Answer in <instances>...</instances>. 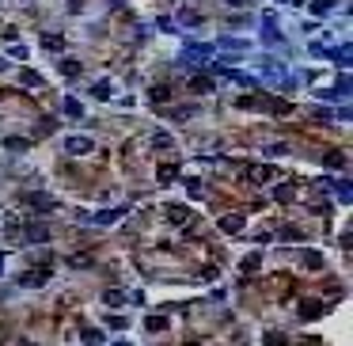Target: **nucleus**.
I'll return each instance as SVG.
<instances>
[{"label": "nucleus", "mask_w": 353, "mask_h": 346, "mask_svg": "<svg viewBox=\"0 0 353 346\" xmlns=\"http://www.w3.org/2000/svg\"><path fill=\"white\" fill-rule=\"evenodd\" d=\"M167 99V88H152V103H164Z\"/></svg>", "instance_id": "24"}, {"label": "nucleus", "mask_w": 353, "mask_h": 346, "mask_svg": "<svg viewBox=\"0 0 353 346\" xmlns=\"http://www.w3.org/2000/svg\"><path fill=\"white\" fill-rule=\"evenodd\" d=\"M91 148H95L91 137H69L65 141V152H72V156H84V152H91Z\"/></svg>", "instance_id": "1"}, {"label": "nucleus", "mask_w": 353, "mask_h": 346, "mask_svg": "<svg viewBox=\"0 0 353 346\" xmlns=\"http://www.w3.org/2000/svg\"><path fill=\"white\" fill-rule=\"evenodd\" d=\"M4 145H8L12 152H23V148H27V141H23V137H12V141H4Z\"/></svg>", "instance_id": "21"}, {"label": "nucleus", "mask_w": 353, "mask_h": 346, "mask_svg": "<svg viewBox=\"0 0 353 346\" xmlns=\"http://www.w3.org/2000/svg\"><path fill=\"white\" fill-rule=\"evenodd\" d=\"M220 228H224V232H240V228H243V217H240V213L224 217V221H220Z\"/></svg>", "instance_id": "9"}, {"label": "nucleus", "mask_w": 353, "mask_h": 346, "mask_svg": "<svg viewBox=\"0 0 353 346\" xmlns=\"http://www.w3.org/2000/svg\"><path fill=\"white\" fill-rule=\"evenodd\" d=\"M106 304H110V308H118V304H126V293H122V289H106V297H103Z\"/></svg>", "instance_id": "11"}, {"label": "nucleus", "mask_w": 353, "mask_h": 346, "mask_svg": "<svg viewBox=\"0 0 353 346\" xmlns=\"http://www.w3.org/2000/svg\"><path fill=\"white\" fill-rule=\"evenodd\" d=\"M293 194H296L293 187H277V191H274V198H277V202H293Z\"/></svg>", "instance_id": "16"}, {"label": "nucleus", "mask_w": 353, "mask_h": 346, "mask_svg": "<svg viewBox=\"0 0 353 346\" xmlns=\"http://www.w3.org/2000/svg\"><path fill=\"white\" fill-rule=\"evenodd\" d=\"M91 96L95 99H110V84H91Z\"/></svg>", "instance_id": "15"}, {"label": "nucleus", "mask_w": 353, "mask_h": 346, "mask_svg": "<svg viewBox=\"0 0 353 346\" xmlns=\"http://www.w3.org/2000/svg\"><path fill=\"white\" fill-rule=\"evenodd\" d=\"M61 72H65V76H76V72H80V61H61Z\"/></svg>", "instance_id": "17"}, {"label": "nucleus", "mask_w": 353, "mask_h": 346, "mask_svg": "<svg viewBox=\"0 0 353 346\" xmlns=\"http://www.w3.org/2000/svg\"><path fill=\"white\" fill-rule=\"evenodd\" d=\"M330 187H334V191H338V198H342V202H349V179H342V183H330Z\"/></svg>", "instance_id": "14"}, {"label": "nucleus", "mask_w": 353, "mask_h": 346, "mask_svg": "<svg viewBox=\"0 0 353 346\" xmlns=\"http://www.w3.org/2000/svg\"><path fill=\"white\" fill-rule=\"evenodd\" d=\"M152 141H156V148H171V137H167V133H164V130L156 133V137H152Z\"/></svg>", "instance_id": "20"}, {"label": "nucleus", "mask_w": 353, "mask_h": 346, "mask_svg": "<svg viewBox=\"0 0 353 346\" xmlns=\"http://www.w3.org/2000/svg\"><path fill=\"white\" fill-rule=\"evenodd\" d=\"M228 4H247V0H228Z\"/></svg>", "instance_id": "25"}, {"label": "nucleus", "mask_w": 353, "mask_h": 346, "mask_svg": "<svg viewBox=\"0 0 353 346\" xmlns=\"http://www.w3.org/2000/svg\"><path fill=\"white\" fill-rule=\"evenodd\" d=\"M262 42H266V46H277V42H281V31H277L274 23H262Z\"/></svg>", "instance_id": "6"}, {"label": "nucleus", "mask_w": 353, "mask_h": 346, "mask_svg": "<svg viewBox=\"0 0 353 346\" xmlns=\"http://www.w3.org/2000/svg\"><path fill=\"white\" fill-rule=\"evenodd\" d=\"M262 72H266L270 80H277V84H289V72H285V65H277V61H266Z\"/></svg>", "instance_id": "3"}, {"label": "nucleus", "mask_w": 353, "mask_h": 346, "mask_svg": "<svg viewBox=\"0 0 353 346\" xmlns=\"http://www.w3.org/2000/svg\"><path fill=\"white\" fill-rule=\"evenodd\" d=\"M0 72H4V57H0Z\"/></svg>", "instance_id": "26"}, {"label": "nucleus", "mask_w": 353, "mask_h": 346, "mask_svg": "<svg viewBox=\"0 0 353 346\" xmlns=\"http://www.w3.org/2000/svg\"><path fill=\"white\" fill-rule=\"evenodd\" d=\"M27 206L35 209V213H50V209H53V198H50V194H31Z\"/></svg>", "instance_id": "4"}, {"label": "nucleus", "mask_w": 353, "mask_h": 346, "mask_svg": "<svg viewBox=\"0 0 353 346\" xmlns=\"http://www.w3.org/2000/svg\"><path fill=\"white\" fill-rule=\"evenodd\" d=\"M330 8H334V0H315V4H311L308 12H311V16H327Z\"/></svg>", "instance_id": "12"}, {"label": "nucleus", "mask_w": 353, "mask_h": 346, "mask_svg": "<svg viewBox=\"0 0 353 346\" xmlns=\"http://www.w3.org/2000/svg\"><path fill=\"white\" fill-rule=\"evenodd\" d=\"M46 282H50V270H31V274H23V278H19V286H27V289L46 286Z\"/></svg>", "instance_id": "2"}, {"label": "nucleus", "mask_w": 353, "mask_h": 346, "mask_svg": "<svg viewBox=\"0 0 353 346\" xmlns=\"http://www.w3.org/2000/svg\"><path fill=\"white\" fill-rule=\"evenodd\" d=\"M118 217H126V206H114V209H103V213H95V225H114Z\"/></svg>", "instance_id": "5"}, {"label": "nucleus", "mask_w": 353, "mask_h": 346, "mask_svg": "<svg viewBox=\"0 0 353 346\" xmlns=\"http://www.w3.org/2000/svg\"><path fill=\"white\" fill-rule=\"evenodd\" d=\"M103 342H106L103 331H95V327H87V331H84V346H103Z\"/></svg>", "instance_id": "8"}, {"label": "nucleus", "mask_w": 353, "mask_h": 346, "mask_svg": "<svg viewBox=\"0 0 353 346\" xmlns=\"http://www.w3.org/2000/svg\"><path fill=\"white\" fill-rule=\"evenodd\" d=\"M27 240H31V243H46V240H50L46 225H31V228H27Z\"/></svg>", "instance_id": "7"}, {"label": "nucleus", "mask_w": 353, "mask_h": 346, "mask_svg": "<svg viewBox=\"0 0 353 346\" xmlns=\"http://www.w3.org/2000/svg\"><path fill=\"white\" fill-rule=\"evenodd\" d=\"M330 57H334L338 65H349V46H342V50H334V53H330Z\"/></svg>", "instance_id": "18"}, {"label": "nucleus", "mask_w": 353, "mask_h": 346, "mask_svg": "<svg viewBox=\"0 0 353 346\" xmlns=\"http://www.w3.org/2000/svg\"><path fill=\"white\" fill-rule=\"evenodd\" d=\"M65 118H84V107L76 99H65Z\"/></svg>", "instance_id": "10"}, {"label": "nucleus", "mask_w": 353, "mask_h": 346, "mask_svg": "<svg viewBox=\"0 0 353 346\" xmlns=\"http://www.w3.org/2000/svg\"><path fill=\"white\" fill-rule=\"evenodd\" d=\"M23 84L27 88H38V84H42V76H38V72H23Z\"/></svg>", "instance_id": "19"}, {"label": "nucleus", "mask_w": 353, "mask_h": 346, "mask_svg": "<svg viewBox=\"0 0 353 346\" xmlns=\"http://www.w3.org/2000/svg\"><path fill=\"white\" fill-rule=\"evenodd\" d=\"M327 167H345V156H338V152H330V156H327Z\"/></svg>", "instance_id": "22"}, {"label": "nucleus", "mask_w": 353, "mask_h": 346, "mask_svg": "<svg viewBox=\"0 0 353 346\" xmlns=\"http://www.w3.org/2000/svg\"><path fill=\"white\" fill-rule=\"evenodd\" d=\"M148 331H167V316H148Z\"/></svg>", "instance_id": "13"}, {"label": "nucleus", "mask_w": 353, "mask_h": 346, "mask_svg": "<svg viewBox=\"0 0 353 346\" xmlns=\"http://www.w3.org/2000/svg\"><path fill=\"white\" fill-rule=\"evenodd\" d=\"M182 23H186V27H198V12H186V8H182Z\"/></svg>", "instance_id": "23"}]
</instances>
